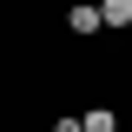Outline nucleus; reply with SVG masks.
<instances>
[{
	"mask_svg": "<svg viewBox=\"0 0 132 132\" xmlns=\"http://www.w3.org/2000/svg\"><path fill=\"white\" fill-rule=\"evenodd\" d=\"M79 132H119V112L112 106H93V112H79Z\"/></svg>",
	"mask_w": 132,
	"mask_h": 132,
	"instance_id": "obj_1",
	"label": "nucleus"
},
{
	"mask_svg": "<svg viewBox=\"0 0 132 132\" xmlns=\"http://www.w3.org/2000/svg\"><path fill=\"white\" fill-rule=\"evenodd\" d=\"M66 27L73 33H99L106 20H99V7H66Z\"/></svg>",
	"mask_w": 132,
	"mask_h": 132,
	"instance_id": "obj_2",
	"label": "nucleus"
},
{
	"mask_svg": "<svg viewBox=\"0 0 132 132\" xmlns=\"http://www.w3.org/2000/svg\"><path fill=\"white\" fill-rule=\"evenodd\" d=\"M99 20L106 27H132V0H99Z\"/></svg>",
	"mask_w": 132,
	"mask_h": 132,
	"instance_id": "obj_3",
	"label": "nucleus"
},
{
	"mask_svg": "<svg viewBox=\"0 0 132 132\" xmlns=\"http://www.w3.org/2000/svg\"><path fill=\"white\" fill-rule=\"evenodd\" d=\"M53 132H79V119H53Z\"/></svg>",
	"mask_w": 132,
	"mask_h": 132,
	"instance_id": "obj_4",
	"label": "nucleus"
}]
</instances>
